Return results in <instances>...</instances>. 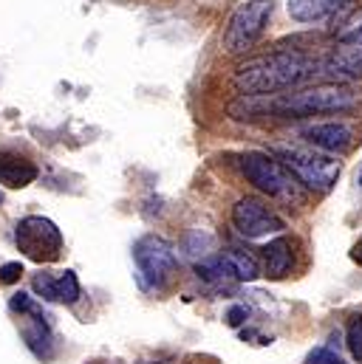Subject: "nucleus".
Returning <instances> with one entry per match:
<instances>
[{"label": "nucleus", "mask_w": 362, "mask_h": 364, "mask_svg": "<svg viewBox=\"0 0 362 364\" xmlns=\"http://www.w3.org/2000/svg\"><path fill=\"white\" fill-rule=\"evenodd\" d=\"M0 206H3V192H0Z\"/></svg>", "instance_id": "nucleus-24"}, {"label": "nucleus", "mask_w": 362, "mask_h": 364, "mask_svg": "<svg viewBox=\"0 0 362 364\" xmlns=\"http://www.w3.org/2000/svg\"><path fill=\"white\" fill-rule=\"evenodd\" d=\"M272 14H274V0H247V3H241L232 11V17L224 28V51L229 57L249 54L261 43V37L267 34Z\"/></svg>", "instance_id": "nucleus-5"}, {"label": "nucleus", "mask_w": 362, "mask_h": 364, "mask_svg": "<svg viewBox=\"0 0 362 364\" xmlns=\"http://www.w3.org/2000/svg\"><path fill=\"white\" fill-rule=\"evenodd\" d=\"M303 141L320 153H346L354 144V127L346 122H320V124H309L300 130Z\"/></svg>", "instance_id": "nucleus-9"}, {"label": "nucleus", "mask_w": 362, "mask_h": 364, "mask_svg": "<svg viewBox=\"0 0 362 364\" xmlns=\"http://www.w3.org/2000/svg\"><path fill=\"white\" fill-rule=\"evenodd\" d=\"M362 105V91L340 82H323L306 91L294 93H272V96H241L229 105V113L238 119H255V116H283V119H300V116H326V113H351Z\"/></svg>", "instance_id": "nucleus-1"}, {"label": "nucleus", "mask_w": 362, "mask_h": 364, "mask_svg": "<svg viewBox=\"0 0 362 364\" xmlns=\"http://www.w3.org/2000/svg\"><path fill=\"white\" fill-rule=\"evenodd\" d=\"M133 260H136V269L142 274V279L150 288H165L179 272V260H176L173 246L159 235L139 237L133 243Z\"/></svg>", "instance_id": "nucleus-7"}, {"label": "nucleus", "mask_w": 362, "mask_h": 364, "mask_svg": "<svg viewBox=\"0 0 362 364\" xmlns=\"http://www.w3.org/2000/svg\"><path fill=\"white\" fill-rule=\"evenodd\" d=\"M93 364H99V362H93Z\"/></svg>", "instance_id": "nucleus-26"}, {"label": "nucleus", "mask_w": 362, "mask_h": 364, "mask_svg": "<svg viewBox=\"0 0 362 364\" xmlns=\"http://www.w3.org/2000/svg\"><path fill=\"white\" fill-rule=\"evenodd\" d=\"M247 316H249V308L235 305V308H229V311H227V316H224V319H227V325H229V328H238V325H244V322H247Z\"/></svg>", "instance_id": "nucleus-22"}, {"label": "nucleus", "mask_w": 362, "mask_h": 364, "mask_svg": "<svg viewBox=\"0 0 362 364\" xmlns=\"http://www.w3.org/2000/svg\"><path fill=\"white\" fill-rule=\"evenodd\" d=\"M274 159L309 192H329L340 178V161L314 147H274Z\"/></svg>", "instance_id": "nucleus-4"}, {"label": "nucleus", "mask_w": 362, "mask_h": 364, "mask_svg": "<svg viewBox=\"0 0 362 364\" xmlns=\"http://www.w3.org/2000/svg\"><path fill=\"white\" fill-rule=\"evenodd\" d=\"M351 260H354V263L362 269V237L354 243V246H351Z\"/></svg>", "instance_id": "nucleus-23"}, {"label": "nucleus", "mask_w": 362, "mask_h": 364, "mask_svg": "<svg viewBox=\"0 0 362 364\" xmlns=\"http://www.w3.org/2000/svg\"><path fill=\"white\" fill-rule=\"evenodd\" d=\"M20 336L26 342V348L40 359V362H51L54 359V331L48 322V314L43 308H34L29 314L20 316Z\"/></svg>", "instance_id": "nucleus-10"}, {"label": "nucleus", "mask_w": 362, "mask_h": 364, "mask_svg": "<svg viewBox=\"0 0 362 364\" xmlns=\"http://www.w3.org/2000/svg\"><path fill=\"white\" fill-rule=\"evenodd\" d=\"M337 43H360L362 40V9H357L348 20H343L340 28H334Z\"/></svg>", "instance_id": "nucleus-18"}, {"label": "nucleus", "mask_w": 362, "mask_h": 364, "mask_svg": "<svg viewBox=\"0 0 362 364\" xmlns=\"http://www.w3.org/2000/svg\"><path fill=\"white\" fill-rule=\"evenodd\" d=\"M221 260H224V266L229 269L232 279L252 282V279H258V277H261V266H258V260H255L249 252L227 249V252H221Z\"/></svg>", "instance_id": "nucleus-15"}, {"label": "nucleus", "mask_w": 362, "mask_h": 364, "mask_svg": "<svg viewBox=\"0 0 362 364\" xmlns=\"http://www.w3.org/2000/svg\"><path fill=\"white\" fill-rule=\"evenodd\" d=\"M306 364H346V362H343L334 350H329V348H317V350L309 353Z\"/></svg>", "instance_id": "nucleus-20"}, {"label": "nucleus", "mask_w": 362, "mask_h": 364, "mask_svg": "<svg viewBox=\"0 0 362 364\" xmlns=\"http://www.w3.org/2000/svg\"><path fill=\"white\" fill-rule=\"evenodd\" d=\"M314 74H326L323 63L303 51H272L264 57L247 60L235 74V88L241 96H272L283 93Z\"/></svg>", "instance_id": "nucleus-2"}, {"label": "nucleus", "mask_w": 362, "mask_h": 364, "mask_svg": "<svg viewBox=\"0 0 362 364\" xmlns=\"http://www.w3.org/2000/svg\"><path fill=\"white\" fill-rule=\"evenodd\" d=\"M346 3L348 0H289V14L297 23H314V20H323V17L334 14Z\"/></svg>", "instance_id": "nucleus-14"}, {"label": "nucleus", "mask_w": 362, "mask_h": 364, "mask_svg": "<svg viewBox=\"0 0 362 364\" xmlns=\"http://www.w3.org/2000/svg\"><path fill=\"white\" fill-rule=\"evenodd\" d=\"M195 272L198 277L204 279V282H210V285H227V282H232V274L229 269L224 266V260H221V255L218 257H207V260H201L198 266H195Z\"/></svg>", "instance_id": "nucleus-16"}, {"label": "nucleus", "mask_w": 362, "mask_h": 364, "mask_svg": "<svg viewBox=\"0 0 362 364\" xmlns=\"http://www.w3.org/2000/svg\"><path fill=\"white\" fill-rule=\"evenodd\" d=\"M360 186H362V173H360Z\"/></svg>", "instance_id": "nucleus-25"}, {"label": "nucleus", "mask_w": 362, "mask_h": 364, "mask_svg": "<svg viewBox=\"0 0 362 364\" xmlns=\"http://www.w3.org/2000/svg\"><path fill=\"white\" fill-rule=\"evenodd\" d=\"M241 173L247 176V181L258 186L261 192H267L269 198L280 200L283 206H306L309 203V189L297 181L272 153L261 150H249L241 156Z\"/></svg>", "instance_id": "nucleus-3"}, {"label": "nucleus", "mask_w": 362, "mask_h": 364, "mask_svg": "<svg viewBox=\"0 0 362 364\" xmlns=\"http://www.w3.org/2000/svg\"><path fill=\"white\" fill-rule=\"evenodd\" d=\"M20 277H23V263H3L0 266V282L3 285L20 282Z\"/></svg>", "instance_id": "nucleus-21"}, {"label": "nucleus", "mask_w": 362, "mask_h": 364, "mask_svg": "<svg viewBox=\"0 0 362 364\" xmlns=\"http://www.w3.org/2000/svg\"><path fill=\"white\" fill-rule=\"evenodd\" d=\"M348 350H351V356L362 364V316H357V319L348 325Z\"/></svg>", "instance_id": "nucleus-19"}, {"label": "nucleus", "mask_w": 362, "mask_h": 364, "mask_svg": "<svg viewBox=\"0 0 362 364\" xmlns=\"http://www.w3.org/2000/svg\"><path fill=\"white\" fill-rule=\"evenodd\" d=\"M232 226L247 237V240H258L267 235H277L286 229L283 218L272 209L269 203H264L255 195H244L235 200L232 206Z\"/></svg>", "instance_id": "nucleus-8"}, {"label": "nucleus", "mask_w": 362, "mask_h": 364, "mask_svg": "<svg viewBox=\"0 0 362 364\" xmlns=\"http://www.w3.org/2000/svg\"><path fill=\"white\" fill-rule=\"evenodd\" d=\"M54 294H57V302H63V305H74V302L80 299V294H83L77 274L63 272L60 277H54Z\"/></svg>", "instance_id": "nucleus-17"}, {"label": "nucleus", "mask_w": 362, "mask_h": 364, "mask_svg": "<svg viewBox=\"0 0 362 364\" xmlns=\"http://www.w3.org/2000/svg\"><path fill=\"white\" fill-rule=\"evenodd\" d=\"M14 243L31 263L48 266L63 257V232L51 218L29 215L14 229Z\"/></svg>", "instance_id": "nucleus-6"}, {"label": "nucleus", "mask_w": 362, "mask_h": 364, "mask_svg": "<svg viewBox=\"0 0 362 364\" xmlns=\"http://www.w3.org/2000/svg\"><path fill=\"white\" fill-rule=\"evenodd\" d=\"M326 74L337 77H362V40L360 43H337L331 57L323 63Z\"/></svg>", "instance_id": "nucleus-12"}, {"label": "nucleus", "mask_w": 362, "mask_h": 364, "mask_svg": "<svg viewBox=\"0 0 362 364\" xmlns=\"http://www.w3.org/2000/svg\"><path fill=\"white\" fill-rule=\"evenodd\" d=\"M40 170L34 161L14 150H0V186L6 189H26L29 183L37 181Z\"/></svg>", "instance_id": "nucleus-11"}, {"label": "nucleus", "mask_w": 362, "mask_h": 364, "mask_svg": "<svg viewBox=\"0 0 362 364\" xmlns=\"http://www.w3.org/2000/svg\"><path fill=\"white\" fill-rule=\"evenodd\" d=\"M264 277L269 279H283L286 274L291 272L294 266V240L280 235L277 240H272L269 246L264 249Z\"/></svg>", "instance_id": "nucleus-13"}]
</instances>
